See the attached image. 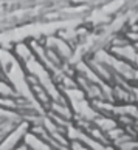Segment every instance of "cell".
I'll return each mask as SVG.
<instances>
[{"instance_id": "1", "label": "cell", "mask_w": 138, "mask_h": 150, "mask_svg": "<svg viewBox=\"0 0 138 150\" xmlns=\"http://www.w3.org/2000/svg\"><path fill=\"white\" fill-rule=\"evenodd\" d=\"M71 133H73V136L76 138L78 141H84V142H87L90 146V150L93 149V150H112L110 147H104L101 142H98V141H90L89 138H87L82 132H78V130H71Z\"/></svg>"}, {"instance_id": "2", "label": "cell", "mask_w": 138, "mask_h": 150, "mask_svg": "<svg viewBox=\"0 0 138 150\" xmlns=\"http://www.w3.org/2000/svg\"><path fill=\"white\" fill-rule=\"evenodd\" d=\"M25 127H26V125L23 124L17 132H14V133H13V136L8 138V139L3 142V150H11V149H14V147H13V146H14V142H16V139H20V136H22V133H23Z\"/></svg>"}, {"instance_id": "3", "label": "cell", "mask_w": 138, "mask_h": 150, "mask_svg": "<svg viewBox=\"0 0 138 150\" xmlns=\"http://www.w3.org/2000/svg\"><path fill=\"white\" fill-rule=\"evenodd\" d=\"M26 141H28V144H30V147H33V149H36V150H51L45 142H41L39 139H36L33 135H28L26 136Z\"/></svg>"}]
</instances>
